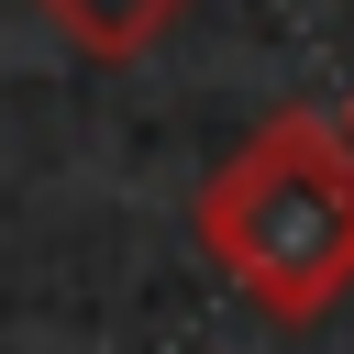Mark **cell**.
I'll list each match as a JSON object with an SVG mask.
<instances>
[{"mask_svg": "<svg viewBox=\"0 0 354 354\" xmlns=\"http://www.w3.org/2000/svg\"><path fill=\"white\" fill-rule=\"evenodd\" d=\"M199 254L232 277L243 310L310 332L354 299V144L332 111H277L254 122L210 177H199Z\"/></svg>", "mask_w": 354, "mask_h": 354, "instance_id": "1", "label": "cell"}, {"mask_svg": "<svg viewBox=\"0 0 354 354\" xmlns=\"http://www.w3.org/2000/svg\"><path fill=\"white\" fill-rule=\"evenodd\" d=\"M77 55H100V66H133V55H155L199 0H33Z\"/></svg>", "mask_w": 354, "mask_h": 354, "instance_id": "2", "label": "cell"}, {"mask_svg": "<svg viewBox=\"0 0 354 354\" xmlns=\"http://www.w3.org/2000/svg\"><path fill=\"white\" fill-rule=\"evenodd\" d=\"M332 133H343V144H354V100H343V111H332Z\"/></svg>", "mask_w": 354, "mask_h": 354, "instance_id": "3", "label": "cell"}]
</instances>
